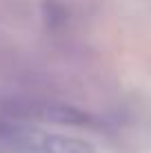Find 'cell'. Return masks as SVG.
<instances>
[{
    "label": "cell",
    "mask_w": 151,
    "mask_h": 153,
    "mask_svg": "<svg viewBox=\"0 0 151 153\" xmlns=\"http://www.w3.org/2000/svg\"><path fill=\"white\" fill-rule=\"evenodd\" d=\"M0 138L22 153H96L91 142L33 126H0Z\"/></svg>",
    "instance_id": "1"
}]
</instances>
